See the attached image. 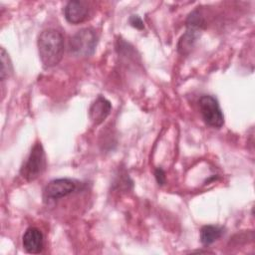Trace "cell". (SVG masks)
Instances as JSON below:
<instances>
[{
	"mask_svg": "<svg viewBox=\"0 0 255 255\" xmlns=\"http://www.w3.org/2000/svg\"><path fill=\"white\" fill-rule=\"evenodd\" d=\"M128 22H129L131 27H133L137 30H142L144 28L143 22H142V20L140 19V17L138 15H131L128 19Z\"/></svg>",
	"mask_w": 255,
	"mask_h": 255,
	"instance_id": "obj_12",
	"label": "cell"
},
{
	"mask_svg": "<svg viewBox=\"0 0 255 255\" xmlns=\"http://www.w3.org/2000/svg\"><path fill=\"white\" fill-rule=\"evenodd\" d=\"M63 12L67 22L73 25H78L88 18L89 8L84 1L72 0L65 5Z\"/></svg>",
	"mask_w": 255,
	"mask_h": 255,
	"instance_id": "obj_6",
	"label": "cell"
},
{
	"mask_svg": "<svg viewBox=\"0 0 255 255\" xmlns=\"http://www.w3.org/2000/svg\"><path fill=\"white\" fill-rule=\"evenodd\" d=\"M224 228L219 225H204L200 229V242L204 246H209L222 237Z\"/></svg>",
	"mask_w": 255,
	"mask_h": 255,
	"instance_id": "obj_10",
	"label": "cell"
},
{
	"mask_svg": "<svg viewBox=\"0 0 255 255\" xmlns=\"http://www.w3.org/2000/svg\"><path fill=\"white\" fill-rule=\"evenodd\" d=\"M1 80L4 81L6 78H8L12 72H13V68H12V64L9 58L8 53L5 51V49L2 47L1 48Z\"/></svg>",
	"mask_w": 255,
	"mask_h": 255,
	"instance_id": "obj_11",
	"label": "cell"
},
{
	"mask_svg": "<svg viewBox=\"0 0 255 255\" xmlns=\"http://www.w3.org/2000/svg\"><path fill=\"white\" fill-rule=\"evenodd\" d=\"M46 154L40 141L34 143L31 151L20 168V175L26 181L37 179L46 168Z\"/></svg>",
	"mask_w": 255,
	"mask_h": 255,
	"instance_id": "obj_3",
	"label": "cell"
},
{
	"mask_svg": "<svg viewBox=\"0 0 255 255\" xmlns=\"http://www.w3.org/2000/svg\"><path fill=\"white\" fill-rule=\"evenodd\" d=\"M112 104L104 96H98L89 109V118L94 125L102 124L111 114Z\"/></svg>",
	"mask_w": 255,
	"mask_h": 255,
	"instance_id": "obj_7",
	"label": "cell"
},
{
	"mask_svg": "<svg viewBox=\"0 0 255 255\" xmlns=\"http://www.w3.org/2000/svg\"><path fill=\"white\" fill-rule=\"evenodd\" d=\"M186 32L181 36L177 44V51L181 55H186L191 51L202 30V28L193 25H186Z\"/></svg>",
	"mask_w": 255,
	"mask_h": 255,
	"instance_id": "obj_9",
	"label": "cell"
},
{
	"mask_svg": "<svg viewBox=\"0 0 255 255\" xmlns=\"http://www.w3.org/2000/svg\"><path fill=\"white\" fill-rule=\"evenodd\" d=\"M22 244L28 253L38 254L42 252L44 246L43 233L36 227L27 228L22 238Z\"/></svg>",
	"mask_w": 255,
	"mask_h": 255,
	"instance_id": "obj_8",
	"label": "cell"
},
{
	"mask_svg": "<svg viewBox=\"0 0 255 255\" xmlns=\"http://www.w3.org/2000/svg\"><path fill=\"white\" fill-rule=\"evenodd\" d=\"M99 42V36L93 28H83L76 32L69 41V51L75 57L92 56Z\"/></svg>",
	"mask_w": 255,
	"mask_h": 255,
	"instance_id": "obj_2",
	"label": "cell"
},
{
	"mask_svg": "<svg viewBox=\"0 0 255 255\" xmlns=\"http://www.w3.org/2000/svg\"><path fill=\"white\" fill-rule=\"evenodd\" d=\"M154 177H155V180L158 185H163L165 183V180H166L165 172L161 167H157L154 170Z\"/></svg>",
	"mask_w": 255,
	"mask_h": 255,
	"instance_id": "obj_13",
	"label": "cell"
},
{
	"mask_svg": "<svg viewBox=\"0 0 255 255\" xmlns=\"http://www.w3.org/2000/svg\"><path fill=\"white\" fill-rule=\"evenodd\" d=\"M37 47L43 66L45 68L55 67L63 58L64 36L57 29H46L38 36Z\"/></svg>",
	"mask_w": 255,
	"mask_h": 255,
	"instance_id": "obj_1",
	"label": "cell"
},
{
	"mask_svg": "<svg viewBox=\"0 0 255 255\" xmlns=\"http://www.w3.org/2000/svg\"><path fill=\"white\" fill-rule=\"evenodd\" d=\"M77 189V182L71 178H56L49 181L43 190L46 202L55 201L72 194Z\"/></svg>",
	"mask_w": 255,
	"mask_h": 255,
	"instance_id": "obj_5",
	"label": "cell"
},
{
	"mask_svg": "<svg viewBox=\"0 0 255 255\" xmlns=\"http://www.w3.org/2000/svg\"><path fill=\"white\" fill-rule=\"evenodd\" d=\"M198 107L204 123L214 128H220L224 125V116L216 98L203 95L198 100Z\"/></svg>",
	"mask_w": 255,
	"mask_h": 255,
	"instance_id": "obj_4",
	"label": "cell"
}]
</instances>
